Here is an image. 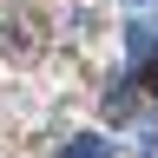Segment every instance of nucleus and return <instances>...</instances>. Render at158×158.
Segmentation results:
<instances>
[{"instance_id": "obj_1", "label": "nucleus", "mask_w": 158, "mask_h": 158, "mask_svg": "<svg viewBox=\"0 0 158 158\" xmlns=\"http://www.w3.org/2000/svg\"><path fill=\"white\" fill-rule=\"evenodd\" d=\"M59 158H106V138H99V132H79V138H66Z\"/></svg>"}, {"instance_id": "obj_2", "label": "nucleus", "mask_w": 158, "mask_h": 158, "mask_svg": "<svg viewBox=\"0 0 158 158\" xmlns=\"http://www.w3.org/2000/svg\"><path fill=\"white\" fill-rule=\"evenodd\" d=\"M132 73H138V86H145V92L158 99V40H152V53H145V59H138V66H132Z\"/></svg>"}, {"instance_id": "obj_3", "label": "nucleus", "mask_w": 158, "mask_h": 158, "mask_svg": "<svg viewBox=\"0 0 158 158\" xmlns=\"http://www.w3.org/2000/svg\"><path fill=\"white\" fill-rule=\"evenodd\" d=\"M132 7H145V0H132Z\"/></svg>"}]
</instances>
